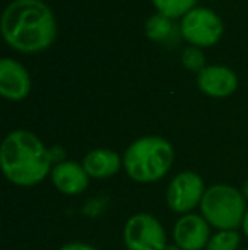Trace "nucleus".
I'll use <instances>...</instances> for the list:
<instances>
[{
  "label": "nucleus",
  "mask_w": 248,
  "mask_h": 250,
  "mask_svg": "<svg viewBox=\"0 0 248 250\" xmlns=\"http://www.w3.org/2000/svg\"><path fill=\"white\" fill-rule=\"evenodd\" d=\"M173 24L172 19H169L163 14H155L145 24V33L152 41H167V38L172 34Z\"/></svg>",
  "instance_id": "nucleus-13"
},
{
  "label": "nucleus",
  "mask_w": 248,
  "mask_h": 250,
  "mask_svg": "<svg viewBox=\"0 0 248 250\" xmlns=\"http://www.w3.org/2000/svg\"><path fill=\"white\" fill-rule=\"evenodd\" d=\"M180 34L194 46H212L223 34V22L214 10L208 7H194L182 17Z\"/></svg>",
  "instance_id": "nucleus-6"
},
{
  "label": "nucleus",
  "mask_w": 248,
  "mask_h": 250,
  "mask_svg": "<svg viewBox=\"0 0 248 250\" xmlns=\"http://www.w3.org/2000/svg\"><path fill=\"white\" fill-rule=\"evenodd\" d=\"M165 250H182V249H180L179 245H167Z\"/></svg>",
  "instance_id": "nucleus-19"
},
{
  "label": "nucleus",
  "mask_w": 248,
  "mask_h": 250,
  "mask_svg": "<svg viewBox=\"0 0 248 250\" xmlns=\"http://www.w3.org/2000/svg\"><path fill=\"white\" fill-rule=\"evenodd\" d=\"M123 238L128 250L167 249V235L162 223L148 213L133 214L124 225Z\"/></svg>",
  "instance_id": "nucleus-5"
},
{
  "label": "nucleus",
  "mask_w": 248,
  "mask_h": 250,
  "mask_svg": "<svg viewBox=\"0 0 248 250\" xmlns=\"http://www.w3.org/2000/svg\"><path fill=\"white\" fill-rule=\"evenodd\" d=\"M201 92L209 97H228L238 87L236 73L223 65H209L197 75Z\"/></svg>",
  "instance_id": "nucleus-10"
},
{
  "label": "nucleus",
  "mask_w": 248,
  "mask_h": 250,
  "mask_svg": "<svg viewBox=\"0 0 248 250\" xmlns=\"http://www.w3.org/2000/svg\"><path fill=\"white\" fill-rule=\"evenodd\" d=\"M240 245V235L235 230H221L212 235L206 250H236Z\"/></svg>",
  "instance_id": "nucleus-15"
},
{
  "label": "nucleus",
  "mask_w": 248,
  "mask_h": 250,
  "mask_svg": "<svg viewBox=\"0 0 248 250\" xmlns=\"http://www.w3.org/2000/svg\"><path fill=\"white\" fill-rule=\"evenodd\" d=\"M195 2L197 0H153L158 12L167 16L169 19L184 17L187 12H191L194 9Z\"/></svg>",
  "instance_id": "nucleus-14"
},
{
  "label": "nucleus",
  "mask_w": 248,
  "mask_h": 250,
  "mask_svg": "<svg viewBox=\"0 0 248 250\" xmlns=\"http://www.w3.org/2000/svg\"><path fill=\"white\" fill-rule=\"evenodd\" d=\"M243 250H248V249H243Z\"/></svg>",
  "instance_id": "nucleus-20"
},
{
  "label": "nucleus",
  "mask_w": 248,
  "mask_h": 250,
  "mask_svg": "<svg viewBox=\"0 0 248 250\" xmlns=\"http://www.w3.org/2000/svg\"><path fill=\"white\" fill-rule=\"evenodd\" d=\"M204 181L195 172H180L167 188V204L173 213L189 214L195 206H201L204 198Z\"/></svg>",
  "instance_id": "nucleus-7"
},
{
  "label": "nucleus",
  "mask_w": 248,
  "mask_h": 250,
  "mask_svg": "<svg viewBox=\"0 0 248 250\" xmlns=\"http://www.w3.org/2000/svg\"><path fill=\"white\" fill-rule=\"evenodd\" d=\"M199 208L202 218L219 231L236 230L243 225L247 213L243 192L228 184H216L206 189Z\"/></svg>",
  "instance_id": "nucleus-4"
},
{
  "label": "nucleus",
  "mask_w": 248,
  "mask_h": 250,
  "mask_svg": "<svg viewBox=\"0 0 248 250\" xmlns=\"http://www.w3.org/2000/svg\"><path fill=\"white\" fill-rule=\"evenodd\" d=\"M182 65L191 72H202L206 68V56L197 46H189L182 51Z\"/></svg>",
  "instance_id": "nucleus-16"
},
{
  "label": "nucleus",
  "mask_w": 248,
  "mask_h": 250,
  "mask_svg": "<svg viewBox=\"0 0 248 250\" xmlns=\"http://www.w3.org/2000/svg\"><path fill=\"white\" fill-rule=\"evenodd\" d=\"M29 92V72L12 58L0 60V94L9 101H22Z\"/></svg>",
  "instance_id": "nucleus-9"
},
{
  "label": "nucleus",
  "mask_w": 248,
  "mask_h": 250,
  "mask_svg": "<svg viewBox=\"0 0 248 250\" xmlns=\"http://www.w3.org/2000/svg\"><path fill=\"white\" fill-rule=\"evenodd\" d=\"M82 165L87 174H89V177L109 179L119 172L121 165H123V158L114 150L97 148V150H90L85 155Z\"/></svg>",
  "instance_id": "nucleus-12"
},
{
  "label": "nucleus",
  "mask_w": 248,
  "mask_h": 250,
  "mask_svg": "<svg viewBox=\"0 0 248 250\" xmlns=\"http://www.w3.org/2000/svg\"><path fill=\"white\" fill-rule=\"evenodd\" d=\"M51 151L44 143L26 129H16L9 133L0 150V165L12 184L20 188H31L44 181L51 174Z\"/></svg>",
  "instance_id": "nucleus-2"
},
{
  "label": "nucleus",
  "mask_w": 248,
  "mask_h": 250,
  "mask_svg": "<svg viewBox=\"0 0 248 250\" xmlns=\"http://www.w3.org/2000/svg\"><path fill=\"white\" fill-rule=\"evenodd\" d=\"M2 34L14 50L39 53L53 44L57 19L41 0H14L3 10Z\"/></svg>",
  "instance_id": "nucleus-1"
},
{
  "label": "nucleus",
  "mask_w": 248,
  "mask_h": 250,
  "mask_svg": "<svg viewBox=\"0 0 248 250\" xmlns=\"http://www.w3.org/2000/svg\"><path fill=\"white\" fill-rule=\"evenodd\" d=\"M211 225L199 214H184L173 227V240L182 250H202L211 240Z\"/></svg>",
  "instance_id": "nucleus-8"
},
{
  "label": "nucleus",
  "mask_w": 248,
  "mask_h": 250,
  "mask_svg": "<svg viewBox=\"0 0 248 250\" xmlns=\"http://www.w3.org/2000/svg\"><path fill=\"white\" fill-rule=\"evenodd\" d=\"M243 231H245V235L248 237V208H247V213H245V220H243Z\"/></svg>",
  "instance_id": "nucleus-18"
},
{
  "label": "nucleus",
  "mask_w": 248,
  "mask_h": 250,
  "mask_svg": "<svg viewBox=\"0 0 248 250\" xmlns=\"http://www.w3.org/2000/svg\"><path fill=\"white\" fill-rule=\"evenodd\" d=\"M173 146L162 136H143L126 148L124 170L139 184H152L167 175L173 164Z\"/></svg>",
  "instance_id": "nucleus-3"
},
{
  "label": "nucleus",
  "mask_w": 248,
  "mask_h": 250,
  "mask_svg": "<svg viewBox=\"0 0 248 250\" xmlns=\"http://www.w3.org/2000/svg\"><path fill=\"white\" fill-rule=\"evenodd\" d=\"M89 179L83 165L73 160L58 162L51 170V181L55 188L66 196L82 194L89 188Z\"/></svg>",
  "instance_id": "nucleus-11"
},
{
  "label": "nucleus",
  "mask_w": 248,
  "mask_h": 250,
  "mask_svg": "<svg viewBox=\"0 0 248 250\" xmlns=\"http://www.w3.org/2000/svg\"><path fill=\"white\" fill-rule=\"evenodd\" d=\"M60 250H97V249H94L92 245H89V244H80V242H75V244L63 245Z\"/></svg>",
  "instance_id": "nucleus-17"
}]
</instances>
